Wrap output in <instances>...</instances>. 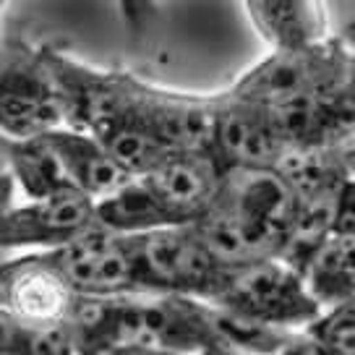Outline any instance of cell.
Instances as JSON below:
<instances>
[{
    "mask_svg": "<svg viewBox=\"0 0 355 355\" xmlns=\"http://www.w3.org/2000/svg\"><path fill=\"white\" fill-rule=\"evenodd\" d=\"M196 355H256V353H245V350H235V347H225V345H211L207 350H201Z\"/></svg>",
    "mask_w": 355,
    "mask_h": 355,
    "instance_id": "cell-27",
    "label": "cell"
},
{
    "mask_svg": "<svg viewBox=\"0 0 355 355\" xmlns=\"http://www.w3.org/2000/svg\"><path fill=\"white\" fill-rule=\"evenodd\" d=\"M44 139L53 146V152L66 170L68 183L84 191L94 201L105 199L107 193L121 189L125 180L133 178L118 165V159L110 155V149L102 144L97 136L81 131V128L60 125V128L44 133Z\"/></svg>",
    "mask_w": 355,
    "mask_h": 355,
    "instance_id": "cell-13",
    "label": "cell"
},
{
    "mask_svg": "<svg viewBox=\"0 0 355 355\" xmlns=\"http://www.w3.org/2000/svg\"><path fill=\"white\" fill-rule=\"evenodd\" d=\"M303 277L322 309L355 293V233L329 230L303 264Z\"/></svg>",
    "mask_w": 355,
    "mask_h": 355,
    "instance_id": "cell-16",
    "label": "cell"
},
{
    "mask_svg": "<svg viewBox=\"0 0 355 355\" xmlns=\"http://www.w3.org/2000/svg\"><path fill=\"white\" fill-rule=\"evenodd\" d=\"M334 149H337V155H340V159H343L347 175L355 178V133L353 136H347V139H343Z\"/></svg>",
    "mask_w": 355,
    "mask_h": 355,
    "instance_id": "cell-25",
    "label": "cell"
},
{
    "mask_svg": "<svg viewBox=\"0 0 355 355\" xmlns=\"http://www.w3.org/2000/svg\"><path fill=\"white\" fill-rule=\"evenodd\" d=\"M97 225V201L68 186L42 199L13 201L0 217V235L11 254L55 251Z\"/></svg>",
    "mask_w": 355,
    "mask_h": 355,
    "instance_id": "cell-7",
    "label": "cell"
},
{
    "mask_svg": "<svg viewBox=\"0 0 355 355\" xmlns=\"http://www.w3.org/2000/svg\"><path fill=\"white\" fill-rule=\"evenodd\" d=\"M141 178L178 225H191L214 204L225 167L211 152H170Z\"/></svg>",
    "mask_w": 355,
    "mask_h": 355,
    "instance_id": "cell-12",
    "label": "cell"
},
{
    "mask_svg": "<svg viewBox=\"0 0 355 355\" xmlns=\"http://www.w3.org/2000/svg\"><path fill=\"white\" fill-rule=\"evenodd\" d=\"M128 243L141 293H175L211 300L230 269L211 254L193 222L128 235Z\"/></svg>",
    "mask_w": 355,
    "mask_h": 355,
    "instance_id": "cell-5",
    "label": "cell"
},
{
    "mask_svg": "<svg viewBox=\"0 0 355 355\" xmlns=\"http://www.w3.org/2000/svg\"><path fill=\"white\" fill-rule=\"evenodd\" d=\"M8 170L24 199H42L71 186L66 170L44 136L8 139Z\"/></svg>",
    "mask_w": 355,
    "mask_h": 355,
    "instance_id": "cell-17",
    "label": "cell"
},
{
    "mask_svg": "<svg viewBox=\"0 0 355 355\" xmlns=\"http://www.w3.org/2000/svg\"><path fill=\"white\" fill-rule=\"evenodd\" d=\"M97 222L118 235H141L178 225L155 191L144 183V178H131L121 189L97 201Z\"/></svg>",
    "mask_w": 355,
    "mask_h": 355,
    "instance_id": "cell-15",
    "label": "cell"
},
{
    "mask_svg": "<svg viewBox=\"0 0 355 355\" xmlns=\"http://www.w3.org/2000/svg\"><path fill=\"white\" fill-rule=\"evenodd\" d=\"M133 112L170 152H209L214 94H189L133 76Z\"/></svg>",
    "mask_w": 355,
    "mask_h": 355,
    "instance_id": "cell-11",
    "label": "cell"
},
{
    "mask_svg": "<svg viewBox=\"0 0 355 355\" xmlns=\"http://www.w3.org/2000/svg\"><path fill=\"white\" fill-rule=\"evenodd\" d=\"M3 6H6V0H0V11H3Z\"/></svg>",
    "mask_w": 355,
    "mask_h": 355,
    "instance_id": "cell-28",
    "label": "cell"
},
{
    "mask_svg": "<svg viewBox=\"0 0 355 355\" xmlns=\"http://www.w3.org/2000/svg\"><path fill=\"white\" fill-rule=\"evenodd\" d=\"M332 230H350L355 233V178H347L334 199Z\"/></svg>",
    "mask_w": 355,
    "mask_h": 355,
    "instance_id": "cell-20",
    "label": "cell"
},
{
    "mask_svg": "<svg viewBox=\"0 0 355 355\" xmlns=\"http://www.w3.org/2000/svg\"><path fill=\"white\" fill-rule=\"evenodd\" d=\"M277 355H345L343 350H337L332 345L322 343L319 337H313L311 332H298L293 334V340H290Z\"/></svg>",
    "mask_w": 355,
    "mask_h": 355,
    "instance_id": "cell-21",
    "label": "cell"
},
{
    "mask_svg": "<svg viewBox=\"0 0 355 355\" xmlns=\"http://www.w3.org/2000/svg\"><path fill=\"white\" fill-rule=\"evenodd\" d=\"M306 332L343 350L345 355H355V293L324 306Z\"/></svg>",
    "mask_w": 355,
    "mask_h": 355,
    "instance_id": "cell-18",
    "label": "cell"
},
{
    "mask_svg": "<svg viewBox=\"0 0 355 355\" xmlns=\"http://www.w3.org/2000/svg\"><path fill=\"white\" fill-rule=\"evenodd\" d=\"M295 211V193L277 167H233L193 225L222 264L241 266L282 254Z\"/></svg>",
    "mask_w": 355,
    "mask_h": 355,
    "instance_id": "cell-2",
    "label": "cell"
},
{
    "mask_svg": "<svg viewBox=\"0 0 355 355\" xmlns=\"http://www.w3.org/2000/svg\"><path fill=\"white\" fill-rule=\"evenodd\" d=\"M209 303L288 332L309 329V324L322 313V303L313 298L303 272L282 256L230 266Z\"/></svg>",
    "mask_w": 355,
    "mask_h": 355,
    "instance_id": "cell-4",
    "label": "cell"
},
{
    "mask_svg": "<svg viewBox=\"0 0 355 355\" xmlns=\"http://www.w3.org/2000/svg\"><path fill=\"white\" fill-rule=\"evenodd\" d=\"M13 355H78L71 324H58L47 329H26L21 345Z\"/></svg>",
    "mask_w": 355,
    "mask_h": 355,
    "instance_id": "cell-19",
    "label": "cell"
},
{
    "mask_svg": "<svg viewBox=\"0 0 355 355\" xmlns=\"http://www.w3.org/2000/svg\"><path fill=\"white\" fill-rule=\"evenodd\" d=\"M60 125H66V110L50 47L6 40L0 44V133L34 139Z\"/></svg>",
    "mask_w": 355,
    "mask_h": 355,
    "instance_id": "cell-6",
    "label": "cell"
},
{
    "mask_svg": "<svg viewBox=\"0 0 355 355\" xmlns=\"http://www.w3.org/2000/svg\"><path fill=\"white\" fill-rule=\"evenodd\" d=\"M290 149L272 112L235 97L230 89L214 94V128L209 152L225 170L233 167H277Z\"/></svg>",
    "mask_w": 355,
    "mask_h": 355,
    "instance_id": "cell-9",
    "label": "cell"
},
{
    "mask_svg": "<svg viewBox=\"0 0 355 355\" xmlns=\"http://www.w3.org/2000/svg\"><path fill=\"white\" fill-rule=\"evenodd\" d=\"M24 329L21 324L8 316V311L0 306V355H13L16 347L21 345L24 340Z\"/></svg>",
    "mask_w": 355,
    "mask_h": 355,
    "instance_id": "cell-23",
    "label": "cell"
},
{
    "mask_svg": "<svg viewBox=\"0 0 355 355\" xmlns=\"http://www.w3.org/2000/svg\"><path fill=\"white\" fill-rule=\"evenodd\" d=\"M13 193H16V189H13V186H0V217H3V211L13 204ZM11 256H16V254H11V251L6 248V243H3V235H0V275H3V269L8 266Z\"/></svg>",
    "mask_w": 355,
    "mask_h": 355,
    "instance_id": "cell-24",
    "label": "cell"
},
{
    "mask_svg": "<svg viewBox=\"0 0 355 355\" xmlns=\"http://www.w3.org/2000/svg\"><path fill=\"white\" fill-rule=\"evenodd\" d=\"M107 355H175V353H167V350H159V347H144V345H128V347H115Z\"/></svg>",
    "mask_w": 355,
    "mask_h": 355,
    "instance_id": "cell-26",
    "label": "cell"
},
{
    "mask_svg": "<svg viewBox=\"0 0 355 355\" xmlns=\"http://www.w3.org/2000/svg\"><path fill=\"white\" fill-rule=\"evenodd\" d=\"M353 68L355 40L329 37L306 50H269V55L248 68L230 92L266 110H279L327 94Z\"/></svg>",
    "mask_w": 355,
    "mask_h": 355,
    "instance_id": "cell-3",
    "label": "cell"
},
{
    "mask_svg": "<svg viewBox=\"0 0 355 355\" xmlns=\"http://www.w3.org/2000/svg\"><path fill=\"white\" fill-rule=\"evenodd\" d=\"M76 300L78 295L42 251L11 256L0 275V306L24 329L66 324Z\"/></svg>",
    "mask_w": 355,
    "mask_h": 355,
    "instance_id": "cell-10",
    "label": "cell"
},
{
    "mask_svg": "<svg viewBox=\"0 0 355 355\" xmlns=\"http://www.w3.org/2000/svg\"><path fill=\"white\" fill-rule=\"evenodd\" d=\"M243 6L269 50H306L332 37L324 0H243Z\"/></svg>",
    "mask_w": 355,
    "mask_h": 355,
    "instance_id": "cell-14",
    "label": "cell"
},
{
    "mask_svg": "<svg viewBox=\"0 0 355 355\" xmlns=\"http://www.w3.org/2000/svg\"><path fill=\"white\" fill-rule=\"evenodd\" d=\"M118 6H121L123 19L133 34L144 32L149 16L155 13V0H118Z\"/></svg>",
    "mask_w": 355,
    "mask_h": 355,
    "instance_id": "cell-22",
    "label": "cell"
},
{
    "mask_svg": "<svg viewBox=\"0 0 355 355\" xmlns=\"http://www.w3.org/2000/svg\"><path fill=\"white\" fill-rule=\"evenodd\" d=\"M68 324L78 355H107L128 345L196 355L217 345L209 300L175 293H125L110 298L78 295Z\"/></svg>",
    "mask_w": 355,
    "mask_h": 355,
    "instance_id": "cell-1",
    "label": "cell"
},
{
    "mask_svg": "<svg viewBox=\"0 0 355 355\" xmlns=\"http://www.w3.org/2000/svg\"><path fill=\"white\" fill-rule=\"evenodd\" d=\"M81 298H110L141 293L136 282L128 235H118L100 222L55 251H42Z\"/></svg>",
    "mask_w": 355,
    "mask_h": 355,
    "instance_id": "cell-8",
    "label": "cell"
}]
</instances>
